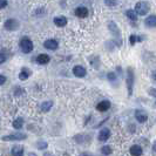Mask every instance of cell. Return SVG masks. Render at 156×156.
Listing matches in <instances>:
<instances>
[{"label": "cell", "mask_w": 156, "mask_h": 156, "mask_svg": "<svg viewBox=\"0 0 156 156\" xmlns=\"http://www.w3.org/2000/svg\"><path fill=\"white\" fill-rule=\"evenodd\" d=\"M134 82H135V76H134V71L133 68L127 69V88H128V95L132 96L133 94V88H134Z\"/></svg>", "instance_id": "obj_1"}, {"label": "cell", "mask_w": 156, "mask_h": 156, "mask_svg": "<svg viewBox=\"0 0 156 156\" xmlns=\"http://www.w3.org/2000/svg\"><path fill=\"white\" fill-rule=\"evenodd\" d=\"M135 11L139 15H146L149 12V5L144 1H140L135 5Z\"/></svg>", "instance_id": "obj_2"}, {"label": "cell", "mask_w": 156, "mask_h": 156, "mask_svg": "<svg viewBox=\"0 0 156 156\" xmlns=\"http://www.w3.org/2000/svg\"><path fill=\"white\" fill-rule=\"evenodd\" d=\"M20 48L24 53H29V52H32L33 49V42L31 41L29 39L27 38H24L21 41H20Z\"/></svg>", "instance_id": "obj_3"}, {"label": "cell", "mask_w": 156, "mask_h": 156, "mask_svg": "<svg viewBox=\"0 0 156 156\" xmlns=\"http://www.w3.org/2000/svg\"><path fill=\"white\" fill-rule=\"evenodd\" d=\"M27 139V135L24 133H17L12 135H7L3 137V141H19V140H25Z\"/></svg>", "instance_id": "obj_4"}, {"label": "cell", "mask_w": 156, "mask_h": 156, "mask_svg": "<svg viewBox=\"0 0 156 156\" xmlns=\"http://www.w3.org/2000/svg\"><path fill=\"white\" fill-rule=\"evenodd\" d=\"M18 27H19V22L15 19H10L5 22V28L7 31H15L18 29Z\"/></svg>", "instance_id": "obj_5"}, {"label": "cell", "mask_w": 156, "mask_h": 156, "mask_svg": "<svg viewBox=\"0 0 156 156\" xmlns=\"http://www.w3.org/2000/svg\"><path fill=\"white\" fill-rule=\"evenodd\" d=\"M73 74L78 78H83L86 75V69L82 66H75L73 68Z\"/></svg>", "instance_id": "obj_6"}, {"label": "cell", "mask_w": 156, "mask_h": 156, "mask_svg": "<svg viewBox=\"0 0 156 156\" xmlns=\"http://www.w3.org/2000/svg\"><path fill=\"white\" fill-rule=\"evenodd\" d=\"M109 136H110V130L107 129V128H105V129H102V130L99 133V141L105 142V141H107V140L109 139Z\"/></svg>", "instance_id": "obj_7"}, {"label": "cell", "mask_w": 156, "mask_h": 156, "mask_svg": "<svg viewBox=\"0 0 156 156\" xmlns=\"http://www.w3.org/2000/svg\"><path fill=\"white\" fill-rule=\"evenodd\" d=\"M75 15L78 18H86L88 15V10L86 7H83V6H80V7H78L75 10Z\"/></svg>", "instance_id": "obj_8"}, {"label": "cell", "mask_w": 156, "mask_h": 156, "mask_svg": "<svg viewBox=\"0 0 156 156\" xmlns=\"http://www.w3.org/2000/svg\"><path fill=\"white\" fill-rule=\"evenodd\" d=\"M135 117L140 123H144L147 121V119H148L147 114L144 112H142V110H136L135 112Z\"/></svg>", "instance_id": "obj_9"}, {"label": "cell", "mask_w": 156, "mask_h": 156, "mask_svg": "<svg viewBox=\"0 0 156 156\" xmlns=\"http://www.w3.org/2000/svg\"><path fill=\"white\" fill-rule=\"evenodd\" d=\"M54 24L58 26V27H64V26H66L67 25V19L65 18V17H56V18H54Z\"/></svg>", "instance_id": "obj_10"}, {"label": "cell", "mask_w": 156, "mask_h": 156, "mask_svg": "<svg viewBox=\"0 0 156 156\" xmlns=\"http://www.w3.org/2000/svg\"><path fill=\"white\" fill-rule=\"evenodd\" d=\"M44 46H45V48H47V49L54 51V49L58 48V42H56L55 40H53V39H49V40H46V41H45Z\"/></svg>", "instance_id": "obj_11"}, {"label": "cell", "mask_w": 156, "mask_h": 156, "mask_svg": "<svg viewBox=\"0 0 156 156\" xmlns=\"http://www.w3.org/2000/svg\"><path fill=\"white\" fill-rule=\"evenodd\" d=\"M110 108V102L109 101H101V102H99V105L96 106V109L99 110V112H106V110H108Z\"/></svg>", "instance_id": "obj_12"}, {"label": "cell", "mask_w": 156, "mask_h": 156, "mask_svg": "<svg viewBox=\"0 0 156 156\" xmlns=\"http://www.w3.org/2000/svg\"><path fill=\"white\" fill-rule=\"evenodd\" d=\"M144 25L147 27H156V15H149L144 20Z\"/></svg>", "instance_id": "obj_13"}, {"label": "cell", "mask_w": 156, "mask_h": 156, "mask_svg": "<svg viewBox=\"0 0 156 156\" xmlns=\"http://www.w3.org/2000/svg\"><path fill=\"white\" fill-rule=\"evenodd\" d=\"M37 62L40 64V65H46V64L49 62V56L47 54H40L37 58Z\"/></svg>", "instance_id": "obj_14"}, {"label": "cell", "mask_w": 156, "mask_h": 156, "mask_svg": "<svg viewBox=\"0 0 156 156\" xmlns=\"http://www.w3.org/2000/svg\"><path fill=\"white\" fill-rule=\"evenodd\" d=\"M130 154L134 156H140V155H142V148L140 146L134 144L130 147Z\"/></svg>", "instance_id": "obj_15"}, {"label": "cell", "mask_w": 156, "mask_h": 156, "mask_svg": "<svg viewBox=\"0 0 156 156\" xmlns=\"http://www.w3.org/2000/svg\"><path fill=\"white\" fill-rule=\"evenodd\" d=\"M12 155H14V156H21L22 154H24V148L21 147V146H15V147H13L12 148Z\"/></svg>", "instance_id": "obj_16"}, {"label": "cell", "mask_w": 156, "mask_h": 156, "mask_svg": "<svg viewBox=\"0 0 156 156\" xmlns=\"http://www.w3.org/2000/svg\"><path fill=\"white\" fill-rule=\"evenodd\" d=\"M29 75H31V71L27 69V68H22L20 74H19V79L20 80H26V79H28Z\"/></svg>", "instance_id": "obj_17"}, {"label": "cell", "mask_w": 156, "mask_h": 156, "mask_svg": "<svg viewBox=\"0 0 156 156\" xmlns=\"http://www.w3.org/2000/svg\"><path fill=\"white\" fill-rule=\"evenodd\" d=\"M52 106H53V102L46 101V102H44V103L40 106V108H41V110H42L44 113H47V112H49V109L52 108Z\"/></svg>", "instance_id": "obj_18"}, {"label": "cell", "mask_w": 156, "mask_h": 156, "mask_svg": "<svg viewBox=\"0 0 156 156\" xmlns=\"http://www.w3.org/2000/svg\"><path fill=\"white\" fill-rule=\"evenodd\" d=\"M109 29H110V32L113 34H115L116 37H120V31H119V28L116 27V25L114 22H109Z\"/></svg>", "instance_id": "obj_19"}, {"label": "cell", "mask_w": 156, "mask_h": 156, "mask_svg": "<svg viewBox=\"0 0 156 156\" xmlns=\"http://www.w3.org/2000/svg\"><path fill=\"white\" fill-rule=\"evenodd\" d=\"M22 124H24L22 119H17L15 121H13V128H15V129H21Z\"/></svg>", "instance_id": "obj_20"}, {"label": "cell", "mask_w": 156, "mask_h": 156, "mask_svg": "<svg viewBox=\"0 0 156 156\" xmlns=\"http://www.w3.org/2000/svg\"><path fill=\"white\" fill-rule=\"evenodd\" d=\"M126 15L130 19V20H137V15H136V11H133V10H129L126 12Z\"/></svg>", "instance_id": "obj_21"}, {"label": "cell", "mask_w": 156, "mask_h": 156, "mask_svg": "<svg viewBox=\"0 0 156 156\" xmlns=\"http://www.w3.org/2000/svg\"><path fill=\"white\" fill-rule=\"evenodd\" d=\"M101 153L105 155H109V154H112V148L109 146H105L101 148Z\"/></svg>", "instance_id": "obj_22"}, {"label": "cell", "mask_w": 156, "mask_h": 156, "mask_svg": "<svg viewBox=\"0 0 156 156\" xmlns=\"http://www.w3.org/2000/svg\"><path fill=\"white\" fill-rule=\"evenodd\" d=\"M105 3H106V5L107 6H109V7H115L116 6V0H105Z\"/></svg>", "instance_id": "obj_23"}, {"label": "cell", "mask_w": 156, "mask_h": 156, "mask_svg": "<svg viewBox=\"0 0 156 156\" xmlns=\"http://www.w3.org/2000/svg\"><path fill=\"white\" fill-rule=\"evenodd\" d=\"M7 6V0H0V10Z\"/></svg>", "instance_id": "obj_24"}, {"label": "cell", "mask_w": 156, "mask_h": 156, "mask_svg": "<svg viewBox=\"0 0 156 156\" xmlns=\"http://www.w3.org/2000/svg\"><path fill=\"white\" fill-rule=\"evenodd\" d=\"M149 94L154 98H156V88H150L149 89Z\"/></svg>", "instance_id": "obj_25"}, {"label": "cell", "mask_w": 156, "mask_h": 156, "mask_svg": "<svg viewBox=\"0 0 156 156\" xmlns=\"http://www.w3.org/2000/svg\"><path fill=\"white\" fill-rule=\"evenodd\" d=\"M5 82H6V78H5L4 75H0V86L4 85Z\"/></svg>", "instance_id": "obj_26"}, {"label": "cell", "mask_w": 156, "mask_h": 156, "mask_svg": "<svg viewBox=\"0 0 156 156\" xmlns=\"http://www.w3.org/2000/svg\"><path fill=\"white\" fill-rule=\"evenodd\" d=\"M135 42H136V37L130 35V45H135Z\"/></svg>", "instance_id": "obj_27"}, {"label": "cell", "mask_w": 156, "mask_h": 156, "mask_svg": "<svg viewBox=\"0 0 156 156\" xmlns=\"http://www.w3.org/2000/svg\"><path fill=\"white\" fill-rule=\"evenodd\" d=\"M5 60H6V56L4 54H0V65H1L3 62H5Z\"/></svg>", "instance_id": "obj_28"}, {"label": "cell", "mask_w": 156, "mask_h": 156, "mask_svg": "<svg viewBox=\"0 0 156 156\" xmlns=\"http://www.w3.org/2000/svg\"><path fill=\"white\" fill-rule=\"evenodd\" d=\"M153 149H154V151H156V141H155V143H154V146H153Z\"/></svg>", "instance_id": "obj_29"}, {"label": "cell", "mask_w": 156, "mask_h": 156, "mask_svg": "<svg viewBox=\"0 0 156 156\" xmlns=\"http://www.w3.org/2000/svg\"><path fill=\"white\" fill-rule=\"evenodd\" d=\"M153 78L156 80V72H154V73H153Z\"/></svg>", "instance_id": "obj_30"}]
</instances>
